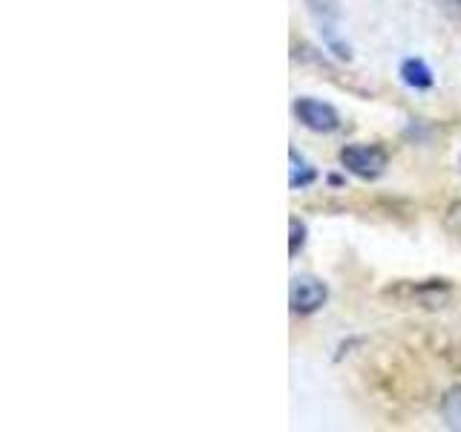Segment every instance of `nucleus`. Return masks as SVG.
<instances>
[{"mask_svg":"<svg viewBox=\"0 0 461 432\" xmlns=\"http://www.w3.org/2000/svg\"><path fill=\"white\" fill-rule=\"evenodd\" d=\"M294 115L303 127L314 130V133H335V130L340 127L338 110L331 104H326V101H317V98H297Z\"/></svg>","mask_w":461,"mask_h":432,"instance_id":"3","label":"nucleus"},{"mask_svg":"<svg viewBox=\"0 0 461 432\" xmlns=\"http://www.w3.org/2000/svg\"><path fill=\"white\" fill-rule=\"evenodd\" d=\"M288 230H292V239H288V254L297 256L303 251V245H306V222H300L297 216L288 220Z\"/></svg>","mask_w":461,"mask_h":432,"instance_id":"9","label":"nucleus"},{"mask_svg":"<svg viewBox=\"0 0 461 432\" xmlns=\"http://www.w3.org/2000/svg\"><path fill=\"white\" fill-rule=\"evenodd\" d=\"M326 300H329L326 283L317 277H309V274L294 277L292 288H288V302H292L294 314H314L317 309H323Z\"/></svg>","mask_w":461,"mask_h":432,"instance_id":"2","label":"nucleus"},{"mask_svg":"<svg viewBox=\"0 0 461 432\" xmlns=\"http://www.w3.org/2000/svg\"><path fill=\"white\" fill-rule=\"evenodd\" d=\"M401 81L412 86V90H429L432 86V69L421 61V58H407V61L401 64Z\"/></svg>","mask_w":461,"mask_h":432,"instance_id":"5","label":"nucleus"},{"mask_svg":"<svg viewBox=\"0 0 461 432\" xmlns=\"http://www.w3.org/2000/svg\"><path fill=\"white\" fill-rule=\"evenodd\" d=\"M444 228L450 230L453 237H461V202H453L444 213Z\"/></svg>","mask_w":461,"mask_h":432,"instance_id":"10","label":"nucleus"},{"mask_svg":"<svg viewBox=\"0 0 461 432\" xmlns=\"http://www.w3.org/2000/svg\"><path fill=\"white\" fill-rule=\"evenodd\" d=\"M288 158H292V173H288V184L294 187H309L317 179V170L306 162L303 156H297V150H288Z\"/></svg>","mask_w":461,"mask_h":432,"instance_id":"7","label":"nucleus"},{"mask_svg":"<svg viewBox=\"0 0 461 432\" xmlns=\"http://www.w3.org/2000/svg\"><path fill=\"white\" fill-rule=\"evenodd\" d=\"M441 418L450 429H461V386H453L441 398Z\"/></svg>","mask_w":461,"mask_h":432,"instance_id":"8","label":"nucleus"},{"mask_svg":"<svg viewBox=\"0 0 461 432\" xmlns=\"http://www.w3.org/2000/svg\"><path fill=\"white\" fill-rule=\"evenodd\" d=\"M340 165L352 173V176L372 182L384 176V170L389 165V156L378 144H346L340 150Z\"/></svg>","mask_w":461,"mask_h":432,"instance_id":"1","label":"nucleus"},{"mask_svg":"<svg viewBox=\"0 0 461 432\" xmlns=\"http://www.w3.org/2000/svg\"><path fill=\"white\" fill-rule=\"evenodd\" d=\"M309 12L323 26V32H335V21L340 18V4L338 0H306Z\"/></svg>","mask_w":461,"mask_h":432,"instance_id":"6","label":"nucleus"},{"mask_svg":"<svg viewBox=\"0 0 461 432\" xmlns=\"http://www.w3.org/2000/svg\"><path fill=\"white\" fill-rule=\"evenodd\" d=\"M412 297L418 306H424V309H441L444 302L450 300V285L444 280H427L412 288Z\"/></svg>","mask_w":461,"mask_h":432,"instance_id":"4","label":"nucleus"}]
</instances>
